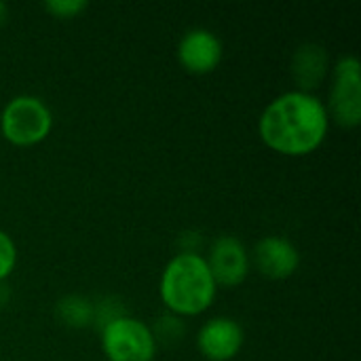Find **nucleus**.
<instances>
[{"instance_id": "1", "label": "nucleus", "mask_w": 361, "mask_h": 361, "mask_svg": "<svg viewBox=\"0 0 361 361\" xmlns=\"http://www.w3.org/2000/svg\"><path fill=\"white\" fill-rule=\"evenodd\" d=\"M328 108L307 91H288L275 97L260 114L258 129L262 142L286 157L315 152L328 135Z\"/></svg>"}, {"instance_id": "2", "label": "nucleus", "mask_w": 361, "mask_h": 361, "mask_svg": "<svg viewBox=\"0 0 361 361\" xmlns=\"http://www.w3.org/2000/svg\"><path fill=\"white\" fill-rule=\"evenodd\" d=\"M216 292L218 286L209 273L207 260L199 252L176 254L161 273V300L178 317L207 311L216 298Z\"/></svg>"}, {"instance_id": "3", "label": "nucleus", "mask_w": 361, "mask_h": 361, "mask_svg": "<svg viewBox=\"0 0 361 361\" xmlns=\"http://www.w3.org/2000/svg\"><path fill=\"white\" fill-rule=\"evenodd\" d=\"M53 127L49 106L36 95H15L0 112V133L15 146L40 144Z\"/></svg>"}, {"instance_id": "4", "label": "nucleus", "mask_w": 361, "mask_h": 361, "mask_svg": "<svg viewBox=\"0 0 361 361\" xmlns=\"http://www.w3.org/2000/svg\"><path fill=\"white\" fill-rule=\"evenodd\" d=\"M102 351L108 361H152L157 341L144 322L121 315L102 328Z\"/></svg>"}, {"instance_id": "5", "label": "nucleus", "mask_w": 361, "mask_h": 361, "mask_svg": "<svg viewBox=\"0 0 361 361\" xmlns=\"http://www.w3.org/2000/svg\"><path fill=\"white\" fill-rule=\"evenodd\" d=\"M328 116L345 129L361 123V63L355 55H345L334 66Z\"/></svg>"}, {"instance_id": "6", "label": "nucleus", "mask_w": 361, "mask_h": 361, "mask_svg": "<svg viewBox=\"0 0 361 361\" xmlns=\"http://www.w3.org/2000/svg\"><path fill=\"white\" fill-rule=\"evenodd\" d=\"M207 267L218 288H237L241 286L252 269L250 252L241 239L233 235H222L212 243Z\"/></svg>"}, {"instance_id": "7", "label": "nucleus", "mask_w": 361, "mask_h": 361, "mask_svg": "<svg viewBox=\"0 0 361 361\" xmlns=\"http://www.w3.org/2000/svg\"><path fill=\"white\" fill-rule=\"evenodd\" d=\"M178 61L192 74H209L218 68L224 55L222 40L207 27H192L178 42Z\"/></svg>"}, {"instance_id": "8", "label": "nucleus", "mask_w": 361, "mask_h": 361, "mask_svg": "<svg viewBox=\"0 0 361 361\" xmlns=\"http://www.w3.org/2000/svg\"><path fill=\"white\" fill-rule=\"evenodd\" d=\"M245 334L239 322L231 317H214L205 322L197 334V347L209 361H231L243 349Z\"/></svg>"}, {"instance_id": "9", "label": "nucleus", "mask_w": 361, "mask_h": 361, "mask_svg": "<svg viewBox=\"0 0 361 361\" xmlns=\"http://www.w3.org/2000/svg\"><path fill=\"white\" fill-rule=\"evenodd\" d=\"M250 260L264 277L288 279L300 267V252L290 239L271 235L256 243Z\"/></svg>"}, {"instance_id": "10", "label": "nucleus", "mask_w": 361, "mask_h": 361, "mask_svg": "<svg viewBox=\"0 0 361 361\" xmlns=\"http://www.w3.org/2000/svg\"><path fill=\"white\" fill-rule=\"evenodd\" d=\"M328 68L330 55L317 42H305L292 55V76L300 87L298 91L311 93V89H317L326 80Z\"/></svg>"}, {"instance_id": "11", "label": "nucleus", "mask_w": 361, "mask_h": 361, "mask_svg": "<svg viewBox=\"0 0 361 361\" xmlns=\"http://www.w3.org/2000/svg\"><path fill=\"white\" fill-rule=\"evenodd\" d=\"M55 315L68 328H87L95 319V307L89 298L70 294L55 305Z\"/></svg>"}, {"instance_id": "12", "label": "nucleus", "mask_w": 361, "mask_h": 361, "mask_svg": "<svg viewBox=\"0 0 361 361\" xmlns=\"http://www.w3.org/2000/svg\"><path fill=\"white\" fill-rule=\"evenodd\" d=\"M89 2L87 0H47L44 8L59 19H72L78 17L82 11H87Z\"/></svg>"}, {"instance_id": "13", "label": "nucleus", "mask_w": 361, "mask_h": 361, "mask_svg": "<svg viewBox=\"0 0 361 361\" xmlns=\"http://www.w3.org/2000/svg\"><path fill=\"white\" fill-rule=\"evenodd\" d=\"M154 334V341H167V343H173V341H180L184 336V324L178 315H167L163 317L159 324H157V330L152 332Z\"/></svg>"}, {"instance_id": "14", "label": "nucleus", "mask_w": 361, "mask_h": 361, "mask_svg": "<svg viewBox=\"0 0 361 361\" xmlns=\"http://www.w3.org/2000/svg\"><path fill=\"white\" fill-rule=\"evenodd\" d=\"M15 262H17V247L8 237V233L0 231V283L13 273Z\"/></svg>"}, {"instance_id": "15", "label": "nucleus", "mask_w": 361, "mask_h": 361, "mask_svg": "<svg viewBox=\"0 0 361 361\" xmlns=\"http://www.w3.org/2000/svg\"><path fill=\"white\" fill-rule=\"evenodd\" d=\"M6 19H8V6L0 0V27L6 23Z\"/></svg>"}]
</instances>
